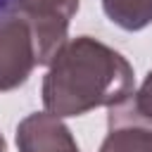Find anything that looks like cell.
<instances>
[{
	"label": "cell",
	"instance_id": "obj_1",
	"mask_svg": "<svg viewBox=\"0 0 152 152\" xmlns=\"http://www.w3.org/2000/svg\"><path fill=\"white\" fill-rule=\"evenodd\" d=\"M131 90V64L104 43L81 36L52 59L43 81V104L52 116H78L102 104L114 107Z\"/></svg>",
	"mask_w": 152,
	"mask_h": 152
},
{
	"label": "cell",
	"instance_id": "obj_2",
	"mask_svg": "<svg viewBox=\"0 0 152 152\" xmlns=\"http://www.w3.org/2000/svg\"><path fill=\"white\" fill-rule=\"evenodd\" d=\"M14 12L31 26L38 64H52L66 45L69 19L78 10V0H14Z\"/></svg>",
	"mask_w": 152,
	"mask_h": 152
},
{
	"label": "cell",
	"instance_id": "obj_3",
	"mask_svg": "<svg viewBox=\"0 0 152 152\" xmlns=\"http://www.w3.org/2000/svg\"><path fill=\"white\" fill-rule=\"evenodd\" d=\"M38 64L31 26L17 14L0 17V93L21 86Z\"/></svg>",
	"mask_w": 152,
	"mask_h": 152
},
{
	"label": "cell",
	"instance_id": "obj_4",
	"mask_svg": "<svg viewBox=\"0 0 152 152\" xmlns=\"http://www.w3.org/2000/svg\"><path fill=\"white\" fill-rule=\"evenodd\" d=\"M19 152H78L69 128L50 112L26 116L17 128Z\"/></svg>",
	"mask_w": 152,
	"mask_h": 152
},
{
	"label": "cell",
	"instance_id": "obj_5",
	"mask_svg": "<svg viewBox=\"0 0 152 152\" xmlns=\"http://www.w3.org/2000/svg\"><path fill=\"white\" fill-rule=\"evenodd\" d=\"M100 152H152V128L138 121H109Z\"/></svg>",
	"mask_w": 152,
	"mask_h": 152
},
{
	"label": "cell",
	"instance_id": "obj_6",
	"mask_svg": "<svg viewBox=\"0 0 152 152\" xmlns=\"http://www.w3.org/2000/svg\"><path fill=\"white\" fill-rule=\"evenodd\" d=\"M102 7L116 26L140 31L152 21V0H102Z\"/></svg>",
	"mask_w": 152,
	"mask_h": 152
},
{
	"label": "cell",
	"instance_id": "obj_7",
	"mask_svg": "<svg viewBox=\"0 0 152 152\" xmlns=\"http://www.w3.org/2000/svg\"><path fill=\"white\" fill-rule=\"evenodd\" d=\"M12 5H14V0H0V17L7 14V12L12 10Z\"/></svg>",
	"mask_w": 152,
	"mask_h": 152
},
{
	"label": "cell",
	"instance_id": "obj_8",
	"mask_svg": "<svg viewBox=\"0 0 152 152\" xmlns=\"http://www.w3.org/2000/svg\"><path fill=\"white\" fill-rule=\"evenodd\" d=\"M0 152H7V147H5V140H2V135H0Z\"/></svg>",
	"mask_w": 152,
	"mask_h": 152
}]
</instances>
